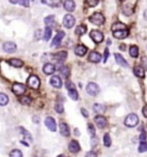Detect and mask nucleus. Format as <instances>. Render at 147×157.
I'll list each match as a JSON object with an SVG mask.
<instances>
[{
	"label": "nucleus",
	"mask_w": 147,
	"mask_h": 157,
	"mask_svg": "<svg viewBox=\"0 0 147 157\" xmlns=\"http://www.w3.org/2000/svg\"><path fill=\"white\" fill-rule=\"evenodd\" d=\"M138 122H139L138 117L136 114L132 113V114H129L125 119V125L130 128H133L138 124Z\"/></svg>",
	"instance_id": "f257e3e1"
},
{
	"label": "nucleus",
	"mask_w": 147,
	"mask_h": 157,
	"mask_svg": "<svg viewBox=\"0 0 147 157\" xmlns=\"http://www.w3.org/2000/svg\"><path fill=\"white\" fill-rule=\"evenodd\" d=\"M89 21L95 25H102L105 23V17L101 13L95 12L89 17Z\"/></svg>",
	"instance_id": "f03ea898"
},
{
	"label": "nucleus",
	"mask_w": 147,
	"mask_h": 157,
	"mask_svg": "<svg viewBox=\"0 0 147 157\" xmlns=\"http://www.w3.org/2000/svg\"><path fill=\"white\" fill-rule=\"evenodd\" d=\"M27 83H28L29 87L34 90H37L40 86V79L36 75H30L28 78Z\"/></svg>",
	"instance_id": "7ed1b4c3"
},
{
	"label": "nucleus",
	"mask_w": 147,
	"mask_h": 157,
	"mask_svg": "<svg viewBox=\"0 0 147 157\" xmlns=\"http://www.w3.org/2000/svg\"><path fill=\"white\" fill-rule=\"evenodd\" d=\"M89 36H90L91 39L93 40L95 43H100V42H102L103 40H104L103 34H102L100 31L97 30V29L92 30V31L90 32V35H89Z\"/></svg>",
	"instance_id": "20e7f679"
},
{
	"label": "nucleus",
	"mask_w": 147,
	"mask_h": 157,
	"mask_svg": "<svg viewBox=\"0 0 147 157\" xmlns=\"http://www.w3.org/2000/svg\"><path fill=\"white\" fill-rule=\"evenodd\" d=\"M87 92L90 95V96H96L99 92H100V87L99 86L96 84V83H94V82H91L89 83L87 86Z\"/></svg>",
	"instance_id": "39448f33"
},
{
	"label": "nucleus",
	"mask_w": 147,
	"mask_h": 157,
	"mask_svg": "<svg viewBox=\"0 0 147 157\" xmlns=\"http://www.w3.org/2000/svg\"><path fill=\"white\" fill-rule=\"evenodd\" d=\"M12 91L16 95L21 96L26 92V86L24 84H21V83H15L13 86H12Z\"/></svg>",
	"instance_id": "423d86ee"
},
{
	"label": "nucleus",
	"mask_w": 147,
	"mask_h": 157,
	"mask_svg": "<svg viewBox=\"0 0 147 157\" xmlns=\"http://www.w3.org/2000/svg\"><path fill=\"white\" fill-rule=\"evenodd\" d=\"M62 23H63V25L67 28V29H70L75 25V17L70 15V14H67L64 17H63V20H62Z\"/></svg>",
	"instance_id": "0eeeda50"
},
{
	"label": "nucleus",
	"mask_w": 147,
	"mask_h": 157,
	"mask_svg": "<svg viewBox=\"0 0 147 157\" xmlns=\"http://www.w3.org/2000/svg\"><path fill=\"white\" fill-rule=\"evenodd\" d=\"M44 123L50 131H52V132L56 131V123H55V120L52 117H47L45 118Z\"/></svg>",
	"instance_id": "6e6552de"
},
{
	"label": "nucleus",
	"mask_w": 147,
	"mask_h": 157,
	"mask_svg": "<svg viewBox=\"0 0 147 157\" xmlns=\"http://www.w3.org/2000/svg\"><path fill=\"white\" fill-rule=\"evenodd\" d=\"M65 36V32L64 31H59L56 36L54 37L53 41H52V44H51V47H57L61 44L62 41L63 39V37Z\"/></svg>",
	"instance_id": "1a4fd4ad"
},
{
	"label": "nucleus",
	"mask_w": 147,
	"mask_h": 157,
	"mask_svg": "<svg viewBox=\"0 0 147 157\" xmlns=\"http://www.w3.org/2000/svg\"><path fill=\"white\" fill-rule=\"evenodd\" d=\"M3 49L6 53L12 54V53L16 52V45L13 41H6V42H4V44L3 46Z\"/></svg>",
	"instance_id": "9d476101"
},
{
	"label": "nucleus",
	"mask_w": 147,
	"mask_h": 157,
	"mask_svg": "<svg viewBox=\"0 0 147 157\" xmlns=\"http://www.w3.org/2000/svg\"><path fill=\"white\" fill-rule=\"evenodd\" d=\"M113 35L117 39H125V38H126L128 36L129 30L127 29H120V30L113 31Z\"/></svg>",
	"instance_id": "9b49d317"
},
{
	"label": "nucleus",
	"mask_w": 147,
	"mask_h": 157,
	"mask_svg": "<svg viewBox=\"0 0 147 157\" xmlns=\"http://www.w3.org/2000/svg\"><path fill=\"white\" fill-rule=\"evenodd\" d=\"M94 122L96 123V125L100 128V129H104L107 124V121L105 117L101 116V115H98L94 118Z\"/></svg>",
	"instance_id": "f8f14e48"
},
{
	"label": "nucleus",
	"mask_w": 147,
	"mask_h": 157,
	"mask_svg": "<svg viewBox=\"0 0 147 157\" xmlns=\"http://www.w3.org/2000/svg\"><path fill=\"white\" fill-rule=\"evenodd\" d=\"M68 149H69V151L71 153H74V154L78 153L80 150V144H79V143L77 141L73 140V141L70 142V143L68 145Z\"/></svg>",
	"instance_id": "ddd939ff"
},
{
	"label": "nucleus",
	"mask_w": 147,
	"mask_h": 157,
	"mask_svg": "<svg viewBox=\"0 0 147 157\" xmlns=\"http://www.w3.org/2000/svg\"><path fill=\"white\" fill-rule=\"evenodd\" d=\"M114 57H115V61H116V62L119 64L121 66H123V67H125V68H127L128 67V63H127V61L124 59V57L121 55L120 54H119V53H116V54H114Z\"/></svg>",
	"instance_id": "4468645a"
},
{
	"label": "nucleus",
	"mask_w": 147,
	"mask_h": 157,
	"mask_svg": "<svg viewBox=\"0 0 147 157\" xmlns=\"http://www.w3.org/2000/svg\"><path fill=\"white\" fill-rule=\"evenodd\" d=\"M88 60H89V61H91L93 63H99L101 61V55L98 52L93 51L89 54Z\"/></svg>",
	"instance_id": "2eb2a0df"
},
{
	"label": "nucleus",
	"mask_w": 147,
	"mask_h": 157,
	"mask_svg": "<svg viewBox=\"0 0 147 157\" xmlns=\"http://www.w3.org/2000/svg\"><path fill=\"white\" fill-rule=\"evenodd\" d=\"M59 127H60V133H61L62 136H70V130H69V127L67 126V123H61Z\"/></svg>",
	"instance_id": "dca6fc26"
},
{
	"label": "nucleus",
	"mask_w": 147,
	"mask_h": 157,
	"mask_svg": "<svg viewBox=\"0 0 147 157\" xmlns=\"http://www.w3.org/2000/svg\"><path fill=\"white\" fill-rule=\"evenodd\" d=\"M42 70H43V73H44L45 74L50 75V74H53L54 73V71H55V66H54V65H53V64H51V63H47V64L44 65Z\"/></svg>",
	"instance_id": "f3484780"
},
{
	"label": "nucleus",
	"mask_w": 147,
	"mask_h": 157,
	"mask_svg": "<svg viewBox=\"0 0 147 157\" xmlns=\"http://www.w3.org/2000/svg\"><path fill=\"white\" fill-rule=\"evenodd\" d=\"M50 84L51 86L54 87V88H61L62 86V79L60 78V77L58 76H53L52 78H50Z\"/></svg>",
	"instance_id": "a211bd4d"
},
{
	"label": "nucleus",
	"mask_w": 147,
	"mask_h": 157,
	"mask_svg": "<svg viewBox=\"0 0 147 157\" xmlns=\"http://www.w3.org/2000/svg\"><path fill=\"white\" fill-rule=\"evenodd\" d=\"M64 8L67 11L72 12L75 11V3L74 2V0H66L64 2Z\"/></svg>",
	"instance_id": "6ab92c4d"
},
{
	"label": "nucleus",
	"mask_w": 147,
	"mask_h": 157,
	"mask_svg": "<svg viewBox=\"0 0 147 157\" xmlns=\"http://www.w3.org/2000/svg\"><path fill=\"white\" fill-rule=\"evenodd\" d=\"M87 49L84 45H78L75 49V54L78 56H84L87 54Z\"/></svg>",
	"instance_id": "aec40b11"
},
{
	"label": "nucleus",
	"mask_w": 147,
	"mask_h": 157,
	"mask_svg": "<svg viewBox=\"0 0 147 157\" xmlns=\"http://www.w3.org/2000/svg\"><path fill=\"white\" fill-rule=\"evenodd\" d=\"M134 74L138 78H144L145 77V71L144 68L140 66H136L133 68Z\"/></svg>",
	"instance_id": "412c9836"
},
{
	"label": "nucleus",
	"mask_w": 147,
	"mask_h": 157,
	"mask_svg": "<svg viewBox=\"0 0 147 157\" xmlns=\"http://www.w3.org/2000/svg\"><path fill=\"white\" fill-rule=\"evenodd\" d=\"M8 63L10 65H11L14 67H22L24 66V61L19 60V59H16V58H12V59H10L8 61Z\"/></svg>",
	"instance_id": "4be33fe9"
},
{
	"label": "nucleus",
	"mask_w": 147,
	"mask_h": 157,
	"mask_svg": "<svg viewBox=\"0 0 147 157\" xmlns=\"http://www.w3.org/2000/svg\"><path fill=\"white\" fill-rule=\"evenodd\" d=\"M67 56V53L66 52V51H60V52L56 53V54H54V59H55V61L62 62V61H63L66 60Z\"/></svg>",
	"instance_id": "5701e85b"
},
{
	"label": "nucleus",
	"mask_w": 147,
	"mask_h": 157,
	"mask_svg": "<svg viewBox=\"0 0 147 157\" xmlns=\"http://www.w3.org/2000/svg\"><path fill=\"white\" fill-rule=\"evenodd\" d=\"M20 131H21V134L23 135L24 140H27V141H29L30 143H32L33 139H32V136L30 135V133L28 131H26L24 127H20Z\"/></svg>",
	"instance_id": "b1692460"
},
{
	"label": "nucleus",
	"mask_w": 147,
	"mask_h": 157,
	"mask_svg": "<svg viewBox=\"0 0 147 157\" xmlns=\"http://www.w3.org/2000/svg\"><path fill=\"white\" fill-rule=\"evenodd\" d=\"M94 111L98 114H102L106 111V106L101 104H95L94 105Z\"/></svg>",
	"instance_id": "393cba45"
},
{
	"label": "nucleus",
	"mask_w": 147,
	"mask_h": 157,
	"mask_svg": "<svg viewBox=\"0 0 147 157\" xmlns=\"http://www.w3.org/2000/svg\"><path fill=\"white\" fill-rule=\"evenodd\" d=\"M125 29H127V27L125 24H124L122 23H114L112 25V31H116V30Z\"/></svg>",
	"instance_id": "a878e982"
},
{
	"label": "nucleus",
	"mask_w": 147,
	"mask_h": 157,
	"mask_svg": "<svg viewBox=\"0 0 147 157\" xmlns=\"http://www.w3.org/2000/svg\"><path fill=\"white\" fill-rule=\"evenodd\" d=\"M9 103V98L6 94L4 93H0V105L4 106L8 105Z\"/></svg>",
	"instance_id": "bb28decb"
},
{
	"label": "nucleus",
	"mask_w": 147,
	"mask_h": 157,
	"mask_svg": "<svg viewBox=\"0 0 147 157\" xmlns=\"http://www.w3.org/2000/svg\"><path fill=\"white\" fill-rule=\"evenodd\" d=\"M51 35H52V30H51V28L49 26H47L44 29V36H43V39L45 41H49L51 37Z\"/></svg>",
	"instance_id": "cd10ccee"
},
{
	"label": "nucleus",
	"mask_w": 147,
	"mask_h": 157,
	"mask_svg": "<svg viewBox=\"0 0 147 157\" xmlns=\"http://www.w3.org/2000/svg\"><path fill=\"white\" fill-rule=\"evenodd\" d=\"M86 31H87L86 26H84V25H79V26L76 28V29H75V34H76L77 36H83V35L86 33Z\"/></svg>",
	"instance_id": "c85d7f7f"
},
{
	"label": "nucleus",
	"mask_w": 147,
	"mask_h": 157,
	"mask_svg": "<svg viewBox=\"0 0 147 157\" xmlns=\"http://www.w3.org/2000/svg\"><path fill=\"white\" fill-rule=\"evenodd\" d=\"M122 12H123L124 15H125V16H131V15L133 14V8H132L130 5L126 4V5H125V6L123 7Z\"/></svg>",
	"instance_id": "c756f323"
},
{
	"label": "nucleus",
	"mask_w": 147,
	"mask_h": 157,
	"mask_svg": "<svg viewBox=\"0 0 147 157\" xmlns=\"http://www.w3.org/2000/svg\"><path fill=\"white\" fill-rule=\"evenodd\" d=\"M129 53L133 58H137L138 56V48L137 46H132L129 49Z\"/></svg>",
	"instance_id": "7c9ffc66"
},
{
	"label": "nucleus",
	"mask_w": 147,
	"mask_h": 157,
	"mask_svg": "<svg viewBox=\"0 0 147 157\" xmlns=\"http://www.w3.org/2000/svg\"><path fill=\"white\" fill-rule=\"evenodd\" d=\"M32 102V99L29 96H24L20 98V103L24 105H29Z\"/></svg>",
	"instance_id": "2f4dec72"
},
{
	"label": "nucleus",
	"mask_w": 147,
	"mask_h": 157,
	"mask_svg": "<svg viewBox=\"0 0 147 157\" xmlns=\"http://www.w3.org/2000/svg\"><path fill=\"white\" fill-rule=\"evenodd\" d=\"M68 96L71 98V99L73 100H77L78 98H79V95H78V92L75 89H71V90H68Z\"/></svg>",
	"instance_id": "473e14b6"
},
{
	"label": "nucleus",
	"mask_w": 147,
	"mask_h": 157,
	"mask_svg": "<svg viewBox=\"0 0 147 157\" xmlns=\"http://www.w3.org/2000/svg\"><path fill=\"white\" fill-rule=\"evenodd\" d=\"M61 74H62V76L64 78H67L69 74H70V70L67 66H62V69H61Z\"/></svg>",
	"instance_id": "72a5a7b5"
},
{
	"label": "nucleus",
	"mask_w": 147,
	"mask_h": 157,
	"mask_svg": "<svg viewBox=\"0 0 147 157\" xmlns=\"http://www.w3.org/2000/svg\"><path fill=\"white\" fill-rule=\"evenodd\" d=\"M147 151V143L146 141H140V144L138 147V152L144 153Z\"/></svg>",
	"instance_id": "f704fd0d"
},
{
	"label": "nucleus",
	"mask_w": 147,
	"mask_h": 157,
	"mask_svg": "<svg viewBox=\"0 0 147 157\" xmlns=\"http://www.w3.org/2000/svg\"><path fill=\"white\" fill-rule=\"evenodd\" d=\"M44 23L47 25H53L54 23V16L51 15V16H49L45 17L44 18Z\"/></svg>",
	"instance_id": "c9c22d12"
},
{
	"label": "nucleus",
	"mask_w": 147,
	"mask_h": 157,
	"mask_svg": "<svg viewBox=\"0 0 147 157\" xmlns=\"http://www.w3.org/2000/svg\"><path fill=\"white\" fill-rule=\"evenodd\" d=\"M103 140H104V145H105L106 147H110V146H111V144H112V139H111L110 135H109L108 133L105 134Z\"/></svg>",
	"instance_id": "e433bc0d"
},
{
	"label": "nucleus",
	"mask_w": 147,
	"mask_h": 157,
	"mask_svg": "<svg viewBox=\"0 0 147 157\" xmlns=\"http://www.w3.org/2000/svg\"><path fill=\"white\" fill-rule=\"evenodd\" d=\"M11 157H23V153L18 149H14L10 153Z\"/></svg>",
	"instance_id": "4c0bfd02"
},
{
	"label": "nucleus",
	"mask_w": 147,
	"mask_h": 157,
	"mask_svg": "<svg viewBox=\"0 0 147 157\" xmlns=\"http://www.w3.org/2000/svg\"><path fill=\"white\" fill-rule=\"evenodd\" d=\"M54 110H55V111H56L57 113L62 114V113L64 111V107H63V105H62V104L57 103V104L55 105V106H54Z\"/></svg>",
	"instance_id": "58836bf2"
},
{
	"label": "nucleus",
	"mask_w": 147,
	"mask_h": 157,
	"mask_svg": "<svg viewBox=\"0 0 147 157\" xmlns=\"http://www.w3.org/2000/svg\"><path fill=\"white\" fill-rule=\"evenodd\" d=\"M87 131H88V133H89L92 136H95V128H94V126L92 123H89V124H88Z\"/></svg>",
	"instance_id": "ea45409f"
},
{
	"label": "nucleus",
	"mask_w": 147,
	"mask_h": 157,
	"mask_svg": "<svg viewBox=\"0 0 147 157\" xmlns=\"http://www.w3.org/2000/svg\"><path fill=\"white\" fill-rule=\"evenodd\" d=\"M87 4L90 7H95L99 4V0H87Z\"/></svg>",
	"instance_id": "a19ab883"
},
{
	"label": "nucleus",
	"mask_w": 147,
	"mask_h": 157,
	"mask_svg": "<svg viewBox=\"0 0 147 157\" xmlns=\"http://www.w3.org/2000/svg\"><path fill=\"white\" fill-rule=\"evenodd\" d=\"M17 2L24 7H28L29 5V0H17Z\"/></svg>",
	"instance_id": "79ce46f5"
},
{
	"label": "nucleus",
	"mask_w": 147,
	"mask_h": 157,
	"mask_svg": "<svg viewBox=\"0 0 147 157\" xmlns=\"http://www.w3.org/2000/svg\"><path fill=\"white\" fill-rule=\"evenodd\" d=\"M65 86H66V88H67V90L75 89V85H74V83L71 82V81H67L66 84H65Z\"/></svg>",
	"instance_id": "37998d69"
},
{
	"label": "nucleus",
	"mask_w": 147,
	"mask_h": 157,
	"mask_svg": "<svg viewBox=\"0 0 147 157\" xmlns=\"http://www.w3.org/2000/svg\"><path fill=\"white\" fill-rule=\"evenodd\" d=\"M98 143H99V139H98L95 136L91 137V143H91V145H92L93 147L96 146V145L98 144Z\"/></svg>",
	"instance_id": "c03bdc74"
},
{
	"label": "nucleus",
	"mask_w": 147,
	"mask_h": 157,
	"mask_svg": "<svg viewBox=\"0 0 147 157\" xmlns=\"http://www.w3.org/2000/svg\"><path fill=\"white\" fill-rule=\"evenodd\" d=\"M80 111H81V114H82V116H83V117H85V118H88L89 114H88V112H87V111L86 109L81 108Z\"/></svg>",
	"instance_id": "a18cd8bd"
},
{
	"label": "nucleus",
	"mask_w": 147,
	"mask_h": 157,
	"mask_svg": "<svg viewBox=\"0 0 147 157\" xmlns=\"http://www.w3.org/2000/svg\"><path fill=\"white\" fill-rule=\"evenodd\" d=\"M108 56H109V51H108L107 49H105V53H104V63L107 62Z\"/></svg>",
	"instance_id": "49530a36"
},
{
	"label": "nucleus",
	"mask_w": 147,
	"mask_h": 157,
	"mask_svg": "<svg viewBox=\"0 0 147 157\" xmlns=\"http://www.w3.org/2000/svg\"><path fill=\"white\" fill-rule=\"evenodd\" d=\"M54 6H59L61 4V0H50Z\"/></svg>",
	"instance_id": "de8ad7c7"
},
{
	"label": "nucleus",
	"mask_w": 147,
	"mask_h": 157,
	"mask_svg": "<svg viewBox=\"0 0 147 157\" xmlns=\"http://www.w3.org/2000/svg\"><path fill=\"white\" fill-rule=\"evenodd\" d=\"M139 140L140 141H146V132H142V134L140 135Z\"/></svg>",
	"instance_id": "09e8293b"
},
{
	"label": "nucleus",
	"mask_w": 147,
	"mask_h": 157,
	"mask_svg": "<svg viewBox=\"0 0 147 157\" xmlns=\"http://www.w3.org/2000/svg\"><path fill=\"white\" fill-rule=\"evenodd\" d=\"M33 123H40V118L37 116H34L33 117Z\"/></svg>",
	"instance_id": "8fccbe9b"
},
{
	"label": "nucleus",
	"mask_w": 147,
	"mask_h": 157,
	"mask_svg": "<svg viewBox=\"0 0 147 157\" xmlns=\"http://www.w3.org/2000/svg\"><path fill=\"white\" fill-rule=\"evenodd\" d=\"M86 156L87 157H90V156H93V157H96L97 156V155H96V153L95 152H93V151H91V152H88L87 155H86Z\"/></svg>",
	"instance_id": "3c124183"
},
{
	"label": "nucleus",
	"mask_w": 147,
	"mask_h": 157,
	"mask_svg": "<svg viewBox=\"0 0 147 157\" xmlns=\"http://www.w3.org/2000/svg\"><path fill=\"white\" fill-rule=\"evenodd\" d=\"M142 112H143V115H144V116L147 118V105H146V106L143 108Z\"/></svg>",
	"instance_id": "603ef678"
},
{
	"label": "nucleus",
	"mask_w": 147,
	"mask_h": 157,
	"mask_svg": "<svg viewBox=\"0 0 147 157\" xmlns=\"http://www.w3.org/2000/svg\"><path fill=\"white\" fill-rule=\"evenodd\" d=\"M142 62L144 64V66L147 68V57H143L142 58Z\"/></svg>",
	"instance_id": "864d4df0"
},
{
	"label": "nucleus",
	"mask_w": 147,
	"mask_h": 157,
	"mask_svg": "<svg viewBox=\"0 0 147 157\" xmlns=\"http://www.w3.org/2000/svg\"><path fill=\"white\" fill-rule=\"evenodd\" d=\"M75 136H80V131H79L78 129H75Z\"/></svg>",
	"instance_id": "5fc2aeb1"
},
{
	"label": "nucleus",
	"mask_w": 147,
	"mask_h": 157,
	"mask_svg": "<svg viewBox=\"0 0 147 157\" xmlns=\"http://www.w3.org/2000/svg\"><path fill=\"white\" fill-rule=\"evenodd\" d=\"M144 18H145V19L147 21V9L145 11H144Z\"/></svg>",
	"instance_id": "6e6d98bb"
},
{
	"label": "nucleus",
	"mask_w": 147,
	"mask_h": 157,
	"mask_svg": "<svg viewBox=\"0 0 147 157\" xmlns=\"http://www.w3.org/2000/svg\"><path fill=\"white\" fill-rule=\"evenodd\" d=\"M120 49H123V50H125V44L121 45L120 47Z\"/></svg>",
	"instance_id": "4d7b16f0"
},
{
	"label": "nucleus",
	"mask_w": 147,
	"mask_h": 157,
	"mask_svg": "<svg viewBox=\"0 0 147 157\" xmlns=\"http://www.w3.org/2000/svg\"><path fill=\"white\" fill-rule=\"evenodd\" d=\"M120 1H122V0H120Z\"/></svg>",
	"instance_id": "13d9d810"
}]
</instances>
